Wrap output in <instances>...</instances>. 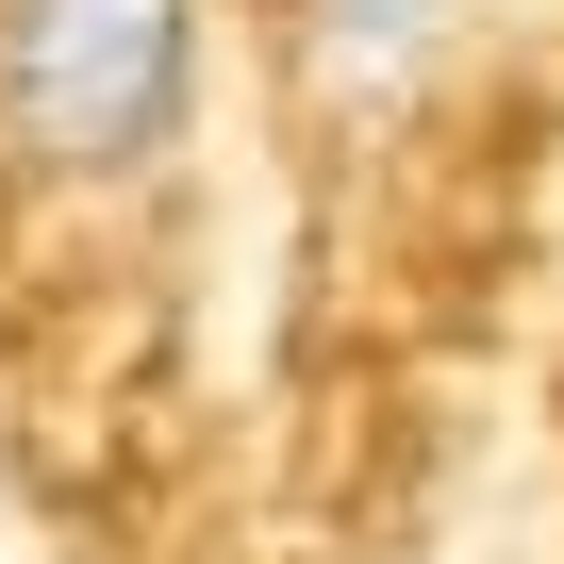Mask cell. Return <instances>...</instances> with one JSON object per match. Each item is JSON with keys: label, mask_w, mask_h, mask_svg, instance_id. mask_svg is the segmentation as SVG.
<instances>
[{"label": "cell", "mask_w": 564, "mask_h": 564, "mask_svg": "<svg viewBox=\"0 0 564 564\" xmlns=\"http://www.w3.org/2000/svg\"><path fill=\"white\" fill-rule=\"evenodd\" d=\"M199 117V0H0V150L51 183H133Z\"/></svg>", "instance_id": "1"}, {"label": "cell", "mask_w": 564, "mask_h": 564, "mask_svg": "<svg viewBox=\"0 0 564 564\" xmlns=\"http://www.w3.org/2000/svg\"><path fill=\"white\" fill-rule=\"evenodd\" d=\"M282 18H300V67H316L333 117H399V100L448 67L465 0H282Z\"/></svg>", "instance_id": "2"}]
</instances>
